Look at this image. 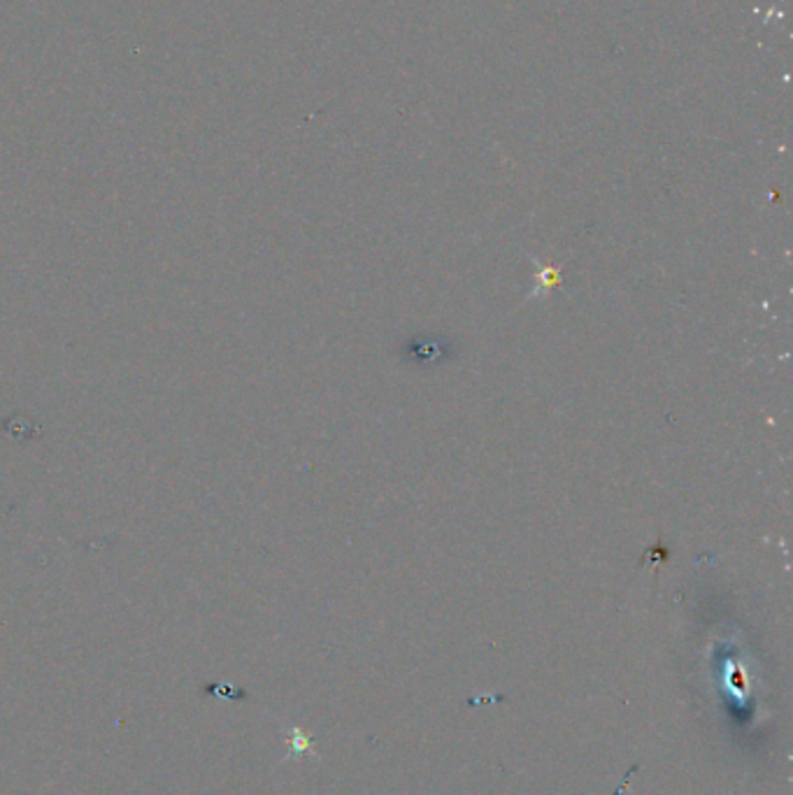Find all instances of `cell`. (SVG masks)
I'll list each match as a JSON object with an SVG mask.
<instances>
[{"mask_svg":"<svg viewBox=\"0 0 793 795\" xmlns=\"http://www.w3.org/2000/svg\"><path fill=\"white\" fill-rule=\"evenodd\" d=\"M205 691H210V694H217V696H222V698H233V700L245 698V694H235V691H231V689H228V686L224 689L222 684H207V686H205Z\"/></svg>","mask_w":793,"mask_h":795,"instance_id":"cell-2","label":"cell"},{"mask_svg":"<svg viewBox=\"0 0 793 795\" xmlns=\"http://www.w3.org/2000/svg\"><path fill=\"white\" fill-rule=\"evenodd\" d=\"M289 742H291V756H298V754H303V751H308L310 746H312V742H310V738L303 733V730H300V728H291V733H289Z\"/></svg>","mask_w":793,"mask_h":795,"instance_id":"cell-1","label":"cell"}]
</instances>
